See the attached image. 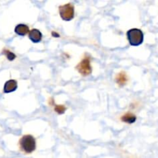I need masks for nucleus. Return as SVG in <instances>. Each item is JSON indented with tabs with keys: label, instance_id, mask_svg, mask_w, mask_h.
I'll list each match as a JSON object with an SVG mask.
<instances>
[{
	"label": "nucleus",
	"instance_id": "nucleus-1",
	"mask_svg": "<svg viewBox=\"0 0 158 158\" xmlns=\"http://www.w3.org/2000/svg\"><path fill=\"white\" fill-rule=\"evenodd\" d=\"M129 43L133 46H138L143 42V33L139 29H131L127 32Z\"/></svg>",
	"mask_w": 158,
	"mask_h": 158
},
{
	"label": "nucleus",
	"instance_id": "nucleus-2",
	"mask_svg": "<svg viewBox=\"0 0 158 158\" xmlns=\"http://www.w3.org/2000/svg\"><path fill=\"white\" fill-rule=\"evenodd\" d=\"M19 145L21 150L27 154L32 153L36 148L35 140L32 136L26 135L23 136L19 140Z\"/></svg>",
	"mask_w": 158,
	"mask_h": 158
},
{
	"label": "nucleus",
	"instance_id": "nucleus-3",
	"mask_svg": "<svg viewBox=\"0 0 158 158\" xmlns=\"http://www.w3.org/2000/svg\"><path fill=\"white\" fill-rule=\"evenodd\" d=\"M59 12L64 21H70L74 18V6L72 3H67L60 6Z\"/></svg>",
	"mask_w": 158,
	"mask_h": 158
},
{
	"label": "nucleus",
	"instance_id": "nucleus-4",
	"mask_svg": "<svg viewBox=\"0 0 158 158\" xmlns=\"http://www.w3.org/2000/svg\"><path fill=\"white\" fill-rule=\"evenodd\" d=\"M77 70L79 71L80 73L86 77V76L89 75L92 72V67L90 65V58L89 56H85V58L80 62L77 67Z\"/></svg>",
	"mask_w": 158,
	"mask_h": 158
},
{
	"label": "nucleus",
	"instance_id": "nucleus-5",
	"mask_svg": "<svg viewBox=\"0 0 158 158\" xmlns=\"http://www.w3.org/2000/svg\"><path fill=\"white\" fill-rule=\"evenodd\" d=\"M42 32H40L39 29H33L29 32V38L32 43H40V41L42 40Z\"/></svg>",
	"mask_w": 158,
	"mask_h": 158
},
{
	"label": "nucleus",
	"instance_id": "nucleus-6",
	"mask_svg": "<svg viewBox=\"0 0 158 158\" xmlns=\"http://www.w3.org/2000/svg\"><path fill=\"white\" fill-rule=\"evenodd\" d=\"M17 87H18V84L17 82L15 80H8L4 85V88H3V91L6 94H9V93L14 92L16 90Z\"/></svg>",
	"mask_w": 158,
	"mask_h": 158
},
{
	"label": "nucleus",
	"instance_id": "nucleus-7",
	"mask_svg": "<svg viewBox=\"0 0 158 158\" xmlns=\"http://www.w3.org/2000/svg\"><path fill=\"white\" fill-rule=\"evenodd\" d=\"M29 32V26L25 24H19L15 26V32L19 35L24 36Z\"/></svg>",
	"mask_w": 158,
	"mask_h": 158
},
{
	"label": "nucleus",
	"instance_id": "nucleus-8",
	"mask_svg": "<svg viewBox=\"0 0 158 158\" xmlns=\"http://www.w3.org/2000/svg\"><path fill=\"white\" fill-rule=\"evenodd\" d=\"M122 121L125 122V123H133L136 121L137 120V117L134 114H131V113H127V114H124L123 117H121Z\"/></svg>",
	"mask_w": 158,
	"mask_h": 158
},
{
	"label": "nucleus",
	"instance_id": "nucleus-9",
	"mask_svg": "<svg viewBox=\"0 0 158 158\" xmlns=\"http://www.w3.org/2000/svg\"><path fill=\"white\" fill-rule=\"evenodd\" d=\"M116 81L120 86H124L127 81V77L124 72H120L116 77Z\"/></svg>",
	"mask_w": 158,
	"mask_h": 158
},
{
	"label": "nucleus",
	"instance_id": "nucleus-10",
	"mask_svg": "<svg viewBox=\"0 0 158 158\" xmlns=\"http://www.w3.org/2000/svg\"><path fill=\"white\" fill-rule=\"evenodd\" d=\"M3 53L6 56V57H7V59L9 61H12V60H15V57H16L13 52H10V51L7 50V49H5V50L3 51Z\"/></svg>",
	"mask_w": 158,
	"mask_h": 158
},
{
	"label": "nucleus",
	"instance_id": "nucleus-11",
	"mask_svg": "<svg viewBox=\"0 0 158 158\" xmlns=\"http://www.w3.org/2000/svg\"><path fill=\"white\" fill-rule=\"evenodd\" d=\"M66 108L63 105H57L55 106V111L58 114H63L66 111Z\"/></svg>",
	"mask_w": 158,
	"mask_h": 158
},
{
	"label": "nucleus",
	"instance_id": "nucleus-12",
	"mask_svg": "<svg viewBox=\"0 0 158 158\" xmlns=\"http://www.w3.org/2000/svg\"><path fill=\"white\" fill-rule=\"evenodd\" d=\"M52 36H55V37H60V35H59L58 33H56V32H52Z\"/></svg>",
	"mask_w": 158,
	"mask_h": 158
}]
</instances>
